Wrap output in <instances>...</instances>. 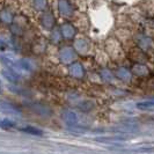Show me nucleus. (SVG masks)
<instances>
[{
	"mask_svg": "<svg viewBox=\"0 0 154 154\" xmlns=\"http://www.w3.org/2000/svg\"><path fill=\"white\" fill-rule=\"evenodd\" d=\"M23 131L27 132H32V134H42V131L36 130V129H32V128H28V129H22Z\"/></svg>",
	"mask_w": 154,
	"mask_h": 154,
	"instance_id": "nucleus-1",
	"label": "nucleus"
}]
</instances>
